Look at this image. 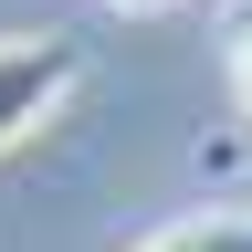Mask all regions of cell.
Returning <instances> with one entry per match:
<instances>
[{"label": "cell", "mask_w": 252, "mask_h": 252, "mask_svg": "<svg viewBox=\"0 0 252 252\" xmlns=\"http://www.w3.org/2000/svg\"><path fill=\"white\" fill-rule=\"evenodd\" d=\"M74 84H84V42L74 32H21V42H0V147H21L32 126H53Z\"/></svg>", "instance_id": "6da1fadb"}, {"label": "cell", "mask_w": 252, "mask_h": 252, "mask_svg": "<svg viewBox=\"0 0 252 252\" xmlns=\"http://www.w3.org/2000/svg\"><path fill=\"white\" fill-rule=\"evenodd\" d=\"M137 252H252V210H189L168 231H147Z\"/></svg>", "instance_id": "7a4b0ae2"}, {"label": "cell", "mask_w": 252, "mask_h": 252, "mask_svg": "<svg viewBox=\"0 0 252 252\" xmlns=\"http://www.w3.org/2000/svg\"><path fill=\"white\" fill-rule=\"evenodd\" d=\"M231 105L252 116V32H242V42H231Z\"/></svg>", "instance_id": "3957f363"}, {"label": "cell", "mask_w": 252, "mask_h": 252, "mask_svg": "<svg viewBox=\"0 0 252 252\" xmlns=\"http://www.w3.org/2000/svg\"><path fill=\"white\" fill-rule=\"evenodd\" d=\"M105 11H126V21H158V11H179V0H105Z\"/></svg>", "instance_id": "277c9868"}]
</instances>
